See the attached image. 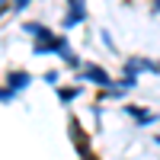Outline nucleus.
I'll return each instance as SVG.
<instances>
[{
    "label": "nucleus",
    "mask_w": 160,
    "mask_h": 160,
    "mask_svg": "<svg viewBox=\"0 0 160 160\" xmlns=\"http://www.w3.org/2000/svg\"><path fill=\"white\" fill-rule=\"evenodd\" d=\"M157 10H160V0H157Z\"/></svg>",
    "instance_id": "5"
},
{
    "label": "nucleus",
    "mask_w": 160,
    "mask_h": 160,
    "mask_svg": "<svg viewBox=\"0 0 160 160\" xmlns=\"http://www.w3.org/2000/svg\"><path fill=\"white\" fill-rule=\"evenodd\" d=\"M87 80H93V83H99V87H109L112 80H109V74H106L102 68H96V64H93V68H87V74H83Z\"/></svg>",
    "instance_id": "2"
},
{
    "label": "nucleus",
    "mask_w": 160,
    "mask_h": 160,
    "mask_svg": "<svg viewBox=\"0 0 160 160\" xmlns=\"http://www.w3.org/2000/svg\"><path fill=\"white\" fill-rule=\"evenodd\" d=\"M58 96H61V99H64V102H71V99H74V96H77V90H61V93H58Z\"/></svg>",
    "instance_id": "4"
},
{
    "label": "nucleus",
    "mask_w": 160,
    "mask_h": 160,
    "mask_svg": "<svg viewBox=\"0 0 160 160\" xmlns=\"http://www.w3.org/2000/svg\"><path fill=\"white\" fill-rule=\"evenodd\" d=\"M80 19H87V7H83V0H74V3H71V10H68V16H64V29L77 26Z\"/></svg>",
    "instance_id": "1"
},
{
    "label": "nucleus",
    "mask_w": 160,
    "mask_h": 160,
    "mask_svg": "<svg viewBox=\"0 0 160 160\" xmlns=\"http://www.w3.org/2000/svg\"><path fill=\"white\" fill-rule=\"evenodd\" d=\"M10 87H13V90L29 87V74H26V71H19V74H10Z\"/></svg>",
    "instance_id": "3"
}]
</instances>
